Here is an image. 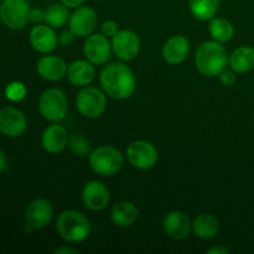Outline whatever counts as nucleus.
<instances>
[{
	"label": "nucleus",
	"instance_id": "obj_16",
	"mask_svg": "<svg viewBox=\"0 0 254 254\" xmlns=\"http://www.w3.org/2000/svg\"><path fill=\"white\" fill-rule=\"evenodd\" d=\"M30 44L40 54H50L59 45V37L50 25L39 24L30 31Z\"/></svg>",
	"mask_w": 254,
	"mask_h": 254
},
{
	"label": "nucleus",
	"instance_id": "obj_21",
	"mask_svg": "<svg viewBox=\"0 0 254 254\" xmlns=\"http://www.w3.org/2000/svg\"><path fill=\"white\" fill-rule=\"evenodd\" d=\"M228 64L236 73H246L254 68V49L251 46H241L228 57Z\"/></svg>",
	"mask_w": 254,
	"mask_h": 254
},
{
	"label": "nucleus",
	"instance_id": "obj_27",
	"mask_svg": "<svg viewBox=\"0 0 254 254\" xmlns=\"http://www.w3.org/2000/svg\"><path fill=\"white\" fill-rule=\"evenodd\" d=\"M68 146L78 156H89L91 154V141L81 133H76L69 136Z\"/></svg>",
	"mask_w": 254,
	"mask_h": 254
},
{
	"label": "nucleus",
	"instance_id": "obj_29",
	"mask_svg": "<svg viewBox=\"0 0 254 254\" xmlns=\"http://www.w3.org/2000/svg\"><path fill=\"white\" fill-rule=\"evenodd\" d=\"M220 79H221V83L226 87L235 86L236 82H237L236 72L233 71V69H227V68H225L222 72H221Z\"/></svg>",
	"mask_w": 254,
	"mask_h": 254
},
{
	"label": "nucleus",
	"instance_id": "obj_8",
	"mask_svg": "<svg viewBox=\"0 0 254 254\" xmlns=\"http://www.w3.org/2000/svg\"><path fill=\"white\" fill-rule=\"evenodd\" d=\"M127 158L131 166L139 170H148L156 164L159 153L155 146L146 140H135L127 149Z\"/></svg>",
	"mask_w": 254,
	"mask_h": 254
},
{
	"label": "nucleus",
	"instance_id": "obj_14",
	"mask_svg": "<svg viewBox=\"0 0 254 254\" xmlns=\"http://www.w3.org/2000/svg\"><path fill=\"white\" fill-rule=\"evenodd\" d=\"M164 232L168 237L175 241H183L189 237L192 231V223L186 213L181 211H171L164 217Z\"/></svg>",
	"mask_w": 254,
	"mask_h": 254
},
{
	"label": "nucleus",
	"instance_id": "obj_25",
	"mask_svg": "<svg viewBox=\"0 0 254 254\" xmlns=\"http://www.w3.org/2000/svg\"><path fill=\"white\" fill-rule=\"evenodd\" d=\"M208 31L215 41L225 44V42L232 40L233 35H235V27H233L232 22L228 20L222 19V17H213L212 20H210Z\"/></svg>",
	"mask_w": 254,
	"mask_h": 254
},
{
	"label": "nucleus",
	"instance_id": "obj_12",
	"mask_svg": "<svg viewBox=\"0 0 254 254\" xmlns=\"http://www.w3.org/2000/svg\"><path fill=\"white\" fill-rule=\"evenodd\" d=\"M98 24V16L97 12L89 6H78L76 7L73 14L69 16L68 25L69 30L76 36H89L93 34Z\"/></svg>",
	"mask_w": 254,
	"mask_h": 254
},
{
	"label": "nucleus",
	"instance_id": "obj_15",
	"mask_svg": "<svg viewBox=\"0 0 254 254\" xmlns=\"http://www.w3.org/2000/svg\"><path fill=\"white\" fill-rule=\"evenodd\" d=\"M111 193L107 186L99 181H89L82 190L83 205L91 211H102L108 206Z\"/></svg>",
	"mask_w": 254,
	"mask_h": 254
},
{
	"label": "nucleus",
	"instance_id": "obj_24",
	"mask_svg": "<svg viewBox=\"0 0 254 254\" xmlns=\"http://www.w3.org/2000/svg\"><path fill=\"white\" fill-rule=\"evenodd\" d=\"M221 0H189L190 11L200 21H210L217 14Z\"/></svg>",
	"mask_w": 254,
	"mask_h": 254
},
{
	"label": "nucleus",
	"instance_id": "obj_10",
	"mask_svg": "<svg viewBox=\"0 0 254 254\" xmlns=\"http://www.w3.org/2000/svg\"><path fill=\"white\" fill-rule=\"evenodd\" d=\"M112 42L103 34H92L86 40L83 52L86 59L93 64H104L112 56Z\"/></svg>",
	"mask_w": 254,
	"mask_h": 254
},
{
	"label": "nucleus",
	"instance_id": "obj_19",
	"mask_svg": "<svg viewBox=\"0 0 254 254\" xmlns=\"http://www.w3.org/2000/svg\"><path fill=\"white\" fill-rule=\"evenodd\" d=\"M68 133L60 124L54 123L47 127L41 136V144L50 154H59L68 145Z\"/></svg>",
	"mask_w": 254,
	"mask_h": 254
},
{
	"label": "nucleus",
	"instance_id": "obj_32",
	"mask_svg": "<svg viewBox=\"0 0 254 254\" xmlns=\"http://www.w3.org/2000/svg\"><path fill=\"white\" fill-rule=\"evenodd\" d=\"M29 21L32 24H41L42 21H45V10L42 9H32L30 10L29 14Z\"/></svg>",
	"mask_w": 254,
	"mask_h": 254
},
{
	"label": "nucleus",
	"instance_id": "obj_7",
	"mask_svg": "<svg viewBox=\"0 0 254 254\" xmlns=\"http://www.w3.org/2000/svg\"><path fill=\"white\" fill-rule=\"evenodd\" d=\"M30 5L27 0H2L0 2V20L11 30H21L29 22Z\"/></svg>",
	"mask_w": 254,
	"mask_h": 254
},
{
	"label": "nucleus",
	"instance_id": "obj_11",
	"mask_svg": "<svg viewBox=\"0 0 254 254\" xmlns=\"http://www.w3.org/2000/svg\"><path fill=\"white\" fill-rule=\"evenodd\" d=\"M26 116L20 109L5 107L0 109V133L9 138H17L26 131Z\"/></svg>",
	"mask_w": 254,
	"mask_h": 254
},
{
	"label": "nucleus",
	"instance_id": "obj_13",
	"mask_svg": "<svg viewBox=\"0 0 254 254\" xmlns=\"http://www.w3.org/2000/svg\"><path fill=\"white\" fill-rule=\"evenodd\" d=\"M52 216H54V208L51 203L44 198H36L27 206L25 220L26 225L30 226L32 230H41L51 222Z\"/></svg>",
	"mask_w": 254,
	"mask_h": 254
},
{
	"label": "nucleus",
	"instance_id": "obj_20",
	"mask_svg": "<svg viewBox=\"0 0 254 254\" xmlns=\"http://www.w3.org/2000/svg\"><path fill=\"white\" fill-rule=\"evenodd\" d=\"M96 76V69L93 64L88 60H77L72 62L67 68L66 77L69 83L74 87H86L92 83Z\"/></svg>",
	"mask_w": 254,
	"mask_h": 254
},
{
	"label": "nucleus",
	"instance_id": "obj_33",
	"mask_svg": "<svg viewBox=\"0 0 254 254\" xmlns=\"http://www.w3.org/2000/svg\"><path fill=\"white\" fill-rule=\"evenodd\" d=\"M62 4L66 5L67 7H71V9H76V7L81 6L84 2V0H61Z\"/></svg>",
	"mask_w": 254,
	"mask_h": 254
},
{
	"label": "nucleus",
	"instance_id": "obj_4",
	"mask_svg": "<svg viewBox=\"0 0 254 254\" xmlns=\"http://www.w3.org/2000/svg\"><path fill=\"white\" fill-rule=\"evenodd\" d=\"M92 170L102 176H112L118 173L124 164L123 155L112 145H102L91 151L88 156Z\"/></svg>",
	"mask_w": 254,
	"mask_h": 254
},
{
	"label": "nucleus",
	"instance_id": "obj_23",
	"mask_svg": "<svg viewBox=\"0 0 254 254\" xmlns=\"http://www.w3.org/2000/svg\"><path fill=\"white\" fill-rule=\"evenodd\" d=\"M139 211L134 203L129 201H122L113 206L111 211V218L118 227H129L138 220Z\"/></svg>",
	"mask_w": 254,
	"mask_h": 254
},
{
	"label": "nucleus",
	"instance_id": "obj_28",
	"mask_svg": "<svg viewBox=\"0 0 254 254\" xmlns=\"http://www.w3.org/2000/svg\"><path fill=\"white\" fill-rule=\"evenodd\" d=\"M26 87H25L24 83L19 81L10 82L5 87V96L11 102H21L26 97Z\"/></svg>",
	"mask_w": 254,
	"mask_h": 254
},
{
	"label": "nucleus",
	"instance_id": "obj_35",
	"mask_svg": "<svg viewBox=\"0 0 254 254\" xmlns=\"http://www.w3.org/2000/svg\"><path fill=\"white\" fill-rule=\"evenodd\" d=\"M64 253H77V250H74V248H71V247H61V248H57L56 251H55V254H64Z\"/></svg>",
	"mask_w": 254,
	"mask_h": 254
},
{
	"label": "nucleus",
	"instance_id": "obj_6",
	"mask_svg": "<svg viewBox=\"0 0 254 254\" xmlns=\"http://www.w3.org/2000/svg\"><path fill=\"white\" fill-rule=\"evenodd\" d=\"M76 106L79 113L88 119L101 117L106 112L107 98L106 92L97 87L86 86L77 94Z\"/></svg>",
	"mask_w": 254,
	"mask_h": 254
},
{
	"label": "nucleus",
	"instance_id": "obj_1",
	"mask_svg": "<svg viewBox=\"0 0 254 254\" xmlns=\"http://www.w3.org/2000/svg\"><path fill=\"white\" fill-rule=\"evenodd\" d=\"M101 86L114 99H127L135 92L136 81L130 67L122 62H112L101 72Z\"/></svg>",
	"mask_w": 254,
	"mask_h": 254
},
{
	"label": "nucleus",
	"instance_id": "obj_22",
	"mask_svg": "<svg viewBox=\"0 0 254 254\" xmlns=\"http://www.w3.org/2000/svg\"><path fill=\"white\" fill-rule=\"evenodd\" d=\"M192 232L196 237L201 240H211L215 238L220 232V223L213 215L210 213H201L193 220Z\"/></svg>",
	"mask_w": 254,
	"mask_h": 254
},
{
	"label": "nucleus",
	"instance_id": "obj_2",
	"mask_svg": "<svg viewBox=\"0 0 254 254\" xmlns=\"http://www.w3.org/2000/svg\"><path fill=\"white\" fill-rule=\"evenodd\" d=\"M228 54L221 42L205 41L198 46L195 55V64L197 71L206 77L220 76L227 67Z\"/></svg>",
	"mask_w": 254,
	"mask_h": 254
},
{
	"label": "nucleus",
	"instance_id": "obj_9",
	"mask_svg": "<svg viewBox=\"0 0 254 254\" xmlns=\"http://www.w3.org/2000/svg\"><path fill=\"white\" fill-rule=\"evenodd\" d=\"M112 49L122 61H131L140 51V40L134 31L119 30L112 37Z\"/></svg>",
	"mask_w": 254,
	"mask_h": 254
},
{
	"label": "nucleus",
	"instance_id": "obj_17",
	"mask_svg": "<svg viewBox=\"0 0 254 254\" xmlns=\"http://www.w3.org/2000/svg\"><path fill=\"white\" fill-rule=\"evenodd\" d=\"M190 54V42L183 35H175L168 39L163 47V57L169 64H180Z\"/></svg>",
	"mask_w": 254,
	"mask_h": 254
},
{
	"label": "nucleus",
	"instance_id": "obj_18",
	"mask_svg": "<svg viewBox=\"0 0 254 254\" xmlns=\"http://www.w3.org/2000/svg\"><path fill=\"white\" fill-rule=\"evenodd\" d=\"M67 64L61 57L47 55L37 62V73L49 82H57L67 74Z\"/></svg>",
	"mask_w": 254,
	"mask_h": 254
},
{
	"label": "nucleus",
	"instance_id": "obj_36",
	"mask_svg": "<svg viewBox=\"0 0 254 254\" xmlns=\"http://www.w3.org/2000/svg\"><path fill=\"white\" fill-rule=\"evenodd\" d=\"M5 168H6V156L0 150V174L5 170Z\"/></svg>",
	"mask_w": 254,
	"mask_h": 254
},
{
	"label": "nucleus",
	"instance_id": "obj_30",
	"mask_svg": "<svg viewBox=\"0 0 254 254\" xmlns=\"http://www.w3.org/2000/svg\"><path fill=\"white\" fill-rule=\"evenodd\" d=\"M118 31V25H117V22H114L113 20H107V21H104L103 25H102V34H103L104 36L108 37V39L109 37H113Z\"/></svg>",
	"mask_w": 254,
	"mask_h": 254
},
{
	"label": "nucleus",
	"instance_id": "obj_26",
	"mask_svg": "<svg viewBox=\"0 0 254 254\" xmlns=\"http://www.w3.org/2000/svg\"><path fill=\"white\" fill-rule=\"evenodd\" d=\"M69 16L71 15L68 12V7L62 2L61 4L55 2L45 9V21L51 27L59 29V27L64 26L68 22Z\"/></svg>",
	"mask_w": 254,
	"mask_h": 254
},
{
	"label": "nucleus",
	"instance_id": "obj_34",
	"mask_svg": "<svg viewBox=\"0 0 254 254\" xmlns=\"http://www.w3.org/2000/svg\"><path fill=\"white\" fill-rule=\"evenodd\" d=\"M208 254H228L230 253V250H227L226 247H213V248H210V250H207Z\"/></svg>",
	"mask_w": 254,
	"mask_h": 254
},
{
	"label": "nucleus",
	"instance_id": "obj_3",
	"mask_svg": "<svg viewBox=\"0 0 254 254\" xmlns=\"http://www.w3.org/2000/svg\"><path fill=\"white\" fill-rule=\"evenodd\" d=\"M56 230L60 237L69 243H81L89 237L92 231L91 222L83 213L74 210L64 211L59 216Z\"/></svg>",
	"mask_w": 254,
	"mask_h": 254
},
{
	"label": "nucleus",
	"instance_id": "obj_5",
	"mask_svg": "<svg viewBox=\"0 0 254 254\" xmlns=\"http://www.w3.org/2000/svg\"><path fill=\"white\" fill-rule=\"evenodd\" d=\"M39 111L46 121L59 123L68 112V101L61 89L49 88L40 96Z\"/></svg>",
	"mask_w": 254,
	"mask_h": 254
},
{
	"label": "nucleus",
	"instance_id": "obj_37",
	"mask_svg": "<svg viewBox=\"0 0 254 254\" xmlns=\"http://www.w3.org/2000/svg\"><path fill=\"white\" fill-rule=\"evenodd\" d=\"M97 1H102V0H97Z\"/></svg>",
	"mask_w": 254,
	"mask_h": 254
},
{
	"label": "nucleus",
	"instance_id": "obj_31",
	"mask_svg": "<svg viewBox=\"0 0 254 254\" xmlns=\"http://www.w3.org/2000/svg\"><path fill=\"white\" fill-rule=\"evenodd\" d=\"M74 37H76V35H74L71 30H66V31H64L60 34L59 44L61 45V46H64V47L71 46V45L74 42Z\"/></svg>",
	"mask_w": 254,
	"mask_h": 254
}]
</instances>
